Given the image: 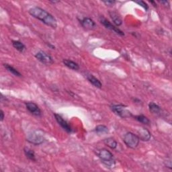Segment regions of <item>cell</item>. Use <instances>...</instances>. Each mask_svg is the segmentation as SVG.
Segmentation results:
<instances>
[{"label": "cell", "instance_id": "obj_1", "mask_svg": "<svg viewBox=\"0 0 172 172\" xmlns=\"http://www.w3.org/2000/svg\"><path fill=\"white\" fill-rule=\"evenodd\" d=\"M28 12L32 17L40 20L46 25L51 27L52 28L55 29L57 27V21L55 18L46 10H43V8L33 7L30 8Z\"/></svg>", "mask_w": 172, "mask_h": 172}, {"label": "cell", "instance_id": "obj_2", "mask_svg": "<svg viewBox=\"0 0 172 172\" xmlns=\"http://www.w3.org/2000/svg\"><path fill=\"white\" fill-rule=\"evenodd\" d=\"M97 156L101 159L102 162L109 168H113L115 166V161L112 153L106 149H102L97 151Z\"/></svg>", "mask_w": 172, "mask_h": 172}, {"label": "cell", "instance_id": "obj_3", "mask_svg": "<svg viewBox=\"0 0 172 172\" xmlns=\"http://www.w3.org/2000/svg\"><path fill=\"white\" fill-rule=\"evenodd\" d=\"M110 109L116 115L119 116L122 118H130L133 116V114L130 111L126 108V106L123 104H112L110 106Z\"/></svg>", "mask_w": 172, "mask_h": 172}, {"label": "cell", "instance_id": "obj_4", "mask_svg": "<svg viewBox=\"0 0 172 172\" xmlns=\"http://www.w3.org/2000/svg\"><path fill=\"white\" fill-rule=\"evenodd\" d=\"M123 141L125 143V145L129 148L135 149L138 147L140 139H139L137 134L129 132L124 134L123 137Z\"/></svg>", "mask_w": 172, "mask_h": 172}, {"label": "cell", "instance_id": "obj_5", "mask_svg": "<svg viewBox=\"0 0 172 172\" xmlns=\"http://www.w3.org/2000/svg\"><path fill=\"white\" fill-rule=\"evenodd\" d=\"M99 20L102 25L107 28V29L116 32V34H119L120 36H124V33L123 32H122L121 30H120L118 28L116 27L115 26H114L113 24L109 21V20H108L106 18H104L103 16H100V17L99 18Z\"/></svg>", "mask_w": 172, "mask_h": 172}, {"label": "cell", "instance_id": "obj_6", "mask_svg": "<svg viewBox=\"0 0 172 172\" xmlns=\"http://www.w3.org/2000/svg\"><path fill=\"white\" fill-rule=\"evenodd\" d=\"M35 57L39 61H40V62L44 65H48L54 63L52 57L50 55H48V53L43 51H40L38 52H36L35 55Z\"/></svg>", "mask_w": 172, "mask_h": 172}, {"label": "cell", "instance_id": "obj_7", "mask_svg": "<svg viewBox=\"0 0 172 172\" xmlns=\"http://www.w3.org/2000/svg\"><path fill=\"white\" fill-rule=\"evenodd\" d=\"M27 141L34 145H40L44 141V136L43 134L39 133V131H34L28 135Z\"/></svg>", "mask_w": 172, "mask_h": 172}, {"label": "cell", "instance_id": "obj_8", "mask_svg": "<svg viewBox=\"0 0 172 172\" xmlns=\"http://www.w3.org/2000/svg\"><path fill=\"white\" fill-rule=\"evenodd\" d=\"M25 104H26V109L32 114H33V115L38 117L41 116L42 115L41 110H40L37 104H36L35 103H34V102H26Z\"/></svg>", "mask_w": 172, "mask_h": 172}, {"label": "cell", "instance_id": "obj_9", "mask_svg": "<svg viewBox=\"0 0 172 172\" xmlns=\"http://www.w3.org/2000/svg\"><path fill=\"white\" fill-rule=\"evenodd\" d=\"M137 136L143 141H149L151 138V134L147 129L141 127L137 130Z\"/></svg>", "mask_w": 172, "mask_h": 172}, {"label": "cell", "instance_id": "obj_10", "mask_svg": "<svg viewBox=\"0 0 172 172\" xmlns=\"http://www.w3.org/2000/svg\"><path fill=\"white\" fill-rule=\"evenodd\" d=\"M54 116L55 117V119L57 122H58L59 124L62 127L67 133H71L72 132V129L71 128V126H69V124L67 123V122L65 121L63 118L61 117L59 114H55Z\"/></svg>", "mask_w": 172, "mask_h": 172}, {"label": "cell", "instance_id": "obj_11", "mask_svg": "<svg viewBox=\"0 0 172 172\" xmlns=\"http://www.w3.org/2000/svg\"><path fill=\"white\" fill-rule=\"evenodd\" d=\"M80 23L85 29L92 30L96 26V23L93 20L89 18H84L83 20H81Z\"/></svg>", "mask_w": 172, "mask_h": 172}, {"label": "cell", "instance_id": "obj_12", "mask_svg": "<svg viewBox=\"0 0 172 172\" xmlns=\"http://www.w3.org/2000/svg\"><path fill=\"white\" fill-rule=\"evenodd\" d=\"M109 14H110V18H112L113 22L117 26H120V25H122V20L121 18L119 16V15H118L116 11H110Z\"/></svg>", "mask_w": 172, "mask_h": 172}, {"label": "cell", "instance_id": "obj_13", "mask_svg": "<svg viewBox=\"0 0 172 172\" xmlns=\"http://www.w3.org/2000/svg\"><path fill=\"white\" fill-rule=\"evenodd\" d=\"M86 78L91 83L93 86H95L97 88H102V83L100 82V81L97 79L96 77H94L93 75L91 74H86Z\"/></svg>", "mask_w": 172, "mask_h": 172}, {"label": "cell", "instance_id": "obj_14", "mask_svg": "<svg viewBox=\"0 0 172 172\" xmlns=\"http://www.w3.org/2000/svg\"><path fill=\"white\" fill-rule=\"evenodd\" d=\"M149 111L153 114H155V115H159L161 114V109L160 106H159L154 102H150L149 104Z\"/></svg>", "mask_w": 172, "mask_h": 172}, {"label": "cell", "instance_id": "obj_15", "mask_svg": "<svg viewBox=\"0 0 172 172\" xmlns=\"http://www.w3.org/2000/svg\"><path fill=\"white\" fill-rule=\"evenodd\" d=\"M63 63L65 65V66L67 67L69 69H73V70L77 71L79 69V65L73 61L69 60V59H64L63 61Z\"/></svg>", "mask_w": 172, "mask_h": 172}, {"label": "cell", "instance_id": "obj_16", "mask_svg": "<svg viewBox=\"0 0 172 172\" xmlns=\"http://www.w3.org/2000/svg\"><path fill=\"white\" fill-rule=\"evenodd\" d=\"M12 45L16 50L20 52H24L26 51V46L19 40H12Z\"/></svg>", "mask_w": 172, "mask_h": 172}, {"label": "cell", "instance_id": "obj_17", "mask_svg": "<svg viewBox=\"0 0 172 172\" xmlns=\"http://www.w3.org/2000/svg\"><path fill=\"white\" fill-rule=\"evenodd\" d=\"M24 154H25V155L26 156V157L28 159H29L30 160H31L32 161H36L35 153L33 150L28 148V147H25V148L24 149Z\"/></svg>", "mask_w": 172, "mask_h": 172}, {"label": "cell", "instance_id": "obj_18", "mask_svg": "<svg viewBox=\"0 0 172 172\" xmlns=\"http://www.w3.org/2000/svg\"><path fill=\"white\" fill-rule=\"evenodd\" d=\"M104 143L106 146H108L112 149H116L117 147V142L114 140L113 138H111V137L105 138L104 140Z\"/></svg>", "mask_w": 172, "mask_h": 172}, {"label": "cell", "instance_id": "obj_19", "mask_svg": "<svg viewBox=\"0 0 172 172\" xmlns=\"http://www.w3.org/2000/svg\"><path fill=\"white\" fill-rule=\"evenodd\" d=\"M134 119L137 120L138 122H141V123H143L144 124L149 125L151 123V121L147 116L143 115V114H141V115H137V116H134Z\"/></svg>", "mask_w": 172, "mask_h": 172}, {"label": "cell", "instance_id": "obj_20", "mask_svg": "<svg viewBox=\"0 0 172 172\" xmlns=\"http://www.w3.org/2000/svg\"><path fill=\"white\" fill-rule=\"evenodd\" d=\"M3 66L5 67L7 70L10 72L11 73H12L14 75L16 76V77H22V74L20 73L18 70H16L15 68H14L11 65H8V64H3Z\"/></svg>", "mask_w": 172, "mask_h": 172}, {"label": "cell", "instance_id": "obj_21", "mask_svg": "<svg viewBox=\"0 0 172 172\" xmlns=\"http://www.w3.org/2000/svg\"><path fill=\"white\" fill-rule=\"evenodd\" d=\"M95 130L98 134H106L108 133V129L105 125H97L95 129Z\"/></svg>", "mask_w": 172, "mask_h": 172}, {"label": "cell", "instance_id": "obj_22", "mask_svg": "<svg viewBox=\"0 0 172 172\" xmlns=\"http://www.w3.org/2000/svg\"><path fill=\"white\" fill-rule=\"evenodd\" d=\"M134 2L136 3H137V4H138L139 6H141V7H143L145 10H148L149 6L147 5V3H145V2H143V1H135Z\"/></svg>", "mask_w": 172, "mask_h": 172}, {"label": "cell", "instance_id": "obj_23", "mask_svg": "<svg viewBox=\"0 0 172 172\" xmlns=\"http://www.w3.org/2000/svg\"><path fill=\"white\" fill-rule=\"evenodd\" d=\"M103 3L104 4H106L107 6H113L114 3H116L115 1H104L103 2Z\"/></svg>", "mask_w": 172, "mask_h": 172}, {"label": "cell", "instance_id": "obj_24", "mask_svg": "<svg viewBox=\"0 0 172 172\" xmlns=\"http://www.w3.org/2000/svg\"><path fill=\"white\" fill-rule=\"evenodd\" d=\"M0 114H1V116H0V120H1V122H2L4 119V118H5V114H4V112L2 110H1V111H0Z\"/></svg>", "mask_w": 172, "mask_h": 172}, {"label": "cell", "instance_id": "obj_25", "mask_svg": "<svg viewBox=\"0 0 172 172\" xmlns=\"http://www.w3.org/2000/svg\"><path fill=\"white\" fill-rule=\"evenodd\" d=\"M159 3H161V4H163V5H164L165 6H167V7L170 6V3L167 1H161V2L159 1Z\"/></svg>", "mask_w": 172, "mask_h": 172}, {"label": "cell", "instance_id": "obj_26", "mask_svg": "<svg viewBox=\"0 0 172 172\" xmlns=\"http://www.w3.org/2000/svg\"><path fill=\"white\" fill-rule=\"evenodd\" d=\"M47 45H48V46L49 47H51L52 49H55V46H53V45H52V44H51L50 43H47Z\"/></svg>", "mask_w": 172, "mask_h": 172}, {"label": "cell", "instance_id": "obj_27", "mask_svg": "<svg viewBox=\"0 0 172 172\" xmlns=\"http://www.w3.org/2000/svg\"><path fill=\"white\" fill-rule=\"evenodd\" d=\"M51 2L52 3H56L59 2V1H51Z\"/></svg>", "mask_w": 172, "mask_h": 172}, {"label": "cell", "instance_id": "obj_28", "mask_svg": "<svg viewBox=\"0 0 172 172\" xmlns=\"http://www.w3.org/2000/svg\"><path fill=\"white\" fill-rule=\"evenodd\" d=\"M150 2H151V3H153V6H154L155 7V6H156V4H155V2H153V1H151Z\"/></svg>", "mask_w": 172, "mask_h": 172}]
</instances>
